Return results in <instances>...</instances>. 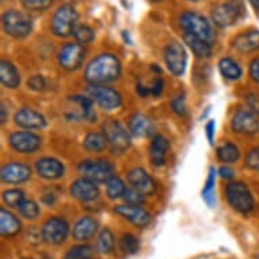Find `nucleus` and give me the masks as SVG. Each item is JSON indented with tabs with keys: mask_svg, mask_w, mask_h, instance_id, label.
<instances>
[{
	"mask_svg": "<svg viewBox=\"0 0 259 259\" xmlns=\"http://www.w3.org/2000/svg\"><path fill=\"white\" fill-rule=\"evenodd\" d=\"M121 75V63L114 55L102 53L93 59L87 65L84 79L89 84L106 85L115 81Z\"/></svg>",
	"mask_w": 259,
	"mask_h": 259,
	"instance_id": "nucleus-1",
	"label": "nucleus"
},
{
	"mask_svg": "<svg viewBox=\"0 0 259 259\" xmlns=\"http://www.w3.org/2000/svg\"><path fill=\"white\" fill-rule=\"evenodd\" d=\"M181 27L183 29L185 33H190V34L196 35L198 38L204 39L205 42L209 45H214L216 42V34L213 30L210 22L200 14L194 13V11H186L181 15Z\"/></svg>",
	"mask_w": 259,
	"mask_h": 259,
	"instance_id": "nucleus-2",
	"label": "nucleus"
},
{
	"mask_svg": "<svg viewBox=\"0 0 259 259\" xmlns=\"http://www.w3.org/2000/svg\"><path fill=\"white\" fill-rule=\"evenodd\" d=\"M102 132L106 136L109 147L113 153H122L131 147L132 133L126 131V127L123 126L118 119H106L102 123Z\"/></svg>",
	"mask_w": 259,
	"mask_h": 259,
	"instance_id": "nucleus-3",
	"label": "nucleus"
},
{
	"mask_svg": "<svg viewBox=\"0 0 259 259\" xmlns=\"http://www.w3.org/2000/svg\"><path fill=\"white\" fill-rule=\"evenodd\" d=\"M246 15V7L242 0H228L227 3L214 7L212 11V21L217 27H230L242 21Z\"/></svg>",
	"mask_w": 259,
	"mask_h": 259,
	"instance_id": "nucleus-4",
	"label": "nucleus"
},
{
	"mask_svg": "<svg viewBox=\"0 0 259 259\" xmlns=\"http://www.w3.org/2000/svg\"><path fill=\"white\" fill-rule=\"evenodd\" d=\"M3 29L9 35L15 38H23L31 33L33 23L27 14L18 11V10H9L3 14L2 18Z\"/></svg>",
	"mask_w": 259,
	"mask_h": 259,
	"instance_id": "nucleus-5",
	"label": "nucleus"
},
{
	"mask_svg": "<svg viewBox=\"0 0 259 259\" xmlns=\"http://www.w3.org/2000/svg\"><path fill=\"white\" fill-rule=\"evenodd\" d=\"M77 11L71 5H64L57 9L51 22L52 33L57 37H68L73 33L77 23Z\"/></svg>",
	"mask_w": 259,
	"mask_h": 259,
	"instance_id": "nucleus-6",
	"label": "nucleus"
},
{
	"mask_svg": "<svg viewBox=\"0 0 259 259\" xmlns=\"http://www.w3.org/2000/svg\"><path fill=\"white\" fill-rule=\"evenodd\" d=\"M225 196L234 210L247 214L254 209V198L243 182H232L225 189Z\"/></svg>",
	"mask_w": 259,
	"mask_h": 259,
	"instance_id": "nucleus-7",
	"label": "nucleus"
},
{
	"mask_svg": "<svg viewBox=\"0 0 259 259\" xmlns=\"http://www.w3.org/2000/svg\"><path fill=\"white\" fill-rule=\"evenodd\" d=\"M79 174L85 179L95 183H106L111 177H114V167L110 161L102 160H83L77 167Z\"/></svg>",
	"mask_w": 259,
	"mask_h": 259,
	"instance_id": "nucleus-8",
	"label": "nucleus"
},
{
	"mask_svg": "<svg viewBox=\"0 0 259 259\" xmlns=\"http://www.w3.org/2000/svg\"><path fill=\"white\" fill-rule=\"evenodd\" d=\"M87 94L90 95V98L98 103L99 107H102L105 110H114L122 105L121 94L111 87L90 84L87 87Z\"/></svg>",
	"mask_w": 259,
	"mask_h": 259,
	"instance_id": "nucleus-9",
	"label": "nucleus"
},
{
	"mask_svg": "<svg viewBox=\"0 0 259 259\" xmlns=\"http://www.w3.org/2000/svg\"><path fill=\"white\" fill-rule=\"evenodd\" d=\"M85 49L79 42L65 44L59 52L60 67L65 71H76L84 61Z\"/></svg>",
	"mask_w": 259,
	"mask_h": 259,
	"instance_id": "nucleus-10",
	"label": "nucleus"
},
{
	"mask_svg": "<svg viewBox=\"0 0 259 259\" xmlns=\"http://www.w3.org/2000/svg\"><path fill=\"white\" fill-rule=\"evenodd\" d=\"M69 234L68 221L63 217H51L49 220L44 224L41 235H42L44 242L48 244H61L67 240Z\"/></svg>",
	"mask_w": 259,
	"mask_h": 259,
	"instance_id": "nucleus-11",
	"label": "nucleus"
},
{
	"mask_svg": "<svg viewBox=\"0 0 259 259\" xmlns=\"http://www.w3.org/2000/svg\"><path fill=\"white\" fill-rule=\"evenodd\" d=\"M164 60H166L167 68L175 76H182L186 71L187 55L182 44L177 41L168 44L164 49Z\"/></svg>",
	"mask_w": 259,
	"mask_h": 259,
	"instance_id": "nucleus-12",
	"label": "nucleus"
},
{
	"mask_svg": "<svg viewBox=\"0 0 259 259\" xmlns=\"http://www.w3.org/2000/svg\"><path fill=\"white\" fill-rule=\"evenodd\" d=\"M232 129L234 132L240 135H247V136L255 135L259 132V117L250 107L239 109L232 118Z\"/></svg>",
	"mask_w": 259,
	"mask_h": 259,
	"instance_id": "nucleus-13",
	"label": "nucleus"
},
{
	"mask_svg": "<svg viewBox=\"0 0 259 259\" xmlns=\"http://www.w3.org/2000/svg\"><path fill=\"white\" fill-rule=\"evenodd\" d=\"M10 144L19 153H34L41 147V137L33 132H15L10 136Z\"/></svg>",
	"mask_w": 259,
	"mask_h": 259,
	"instance_id": "nucleus-14",
	"label": "nucleus"
},
{
	"mask_svg": "<svg viewBox=\"0 0 259 259\" xmlns=\"http://www.w3.org/2000/svg\"><path fill=\"white\" fill-rule=\"evenodd\" d=\"M127 182L133 189L143 193L144 196H151L156 191V182L151 175L140 167H136L127 172Z\"/></svg>",
	"mask_w": 259,
	"mask_h": 259,
	"instance_id": "nucleus-15",
	"label": "nucleus"
},
{
	"mask_svg": "<svg viewBox=\"0 0 259 259\" xmlns=\"http://www.w3.org/2000/svg\"><path fill=\"white\" fill-rule=\"evenodd\" d=\"M2 181L6 183H11V185H19V183L27 182L31 178V170L29 166H26L23 163H9L2 168L0 172Z\"/></svg>",
	"mask_w": 259,
	"mask_h": 259,
	"instance_id": "nucleus-16",
	"label": "nucleus"
},
{
	"mask_svg": "<svg viewBox=\"0 0 259 259\" xmlns=\"http://www.w3.org/2000/svg\"><path fill=\"white\" fill-rule=\"evenodd\" d=\"M114 212L140 228L147 227L151 223V214L136 205H118L114 208Z\"/></svg>",
	"mask_w": 259,
	"mask_h": 259,
	"instance_id": "nucleus-17",
	"label": "nucleus"
},
{
	"mask_svg": "<svg viewBox=\"0 0 259 259\" xmlns=\"http://www.w3.org/2000/svg\"><path fill=\"white\" fill-rule=\"evenodd\" d=\"M71 196L81 202H91V201L97 200L99 196V189L95 185V182L90 181V179L81 178L77 179L71 185Z\"/></svg>",
	"mask_w": 259,
	"mask_h": 259,
	"instance_id": "nucleus-18",
	"label": "nucleus"
},
{
	"mask_svg": "<svg viewBox=\"0 0 259 259\" xmlns=\"http://www.w3.org/2000/svg\"><path fill=\"white\" fill-rule=\"evenodd\" d=\"M15 123L18 126L25 127V129H42L47 126V119L41 113L29 109V107H23L19 111L15 113Z\"/></svg>",
	"mask_w": 259,
	"mask_h": 259,
	"instance_id": "nucleus-19",
	"label": "nucleus"
},
{
	"mask_svg": "<svg viewBox=\"0 0 259 259\" xmlns=\"http://www.w3.org/2000/svg\"><path fill=\"white\" fill-rule=\"evenodd\" d=\"M170 141L164 136H155L149 145V159L153 166L160 167L166 163L167 153L170 151Z\"/></svg>",
	"mask_w": 259,
	"mask_h": 259,
	"instance_id": "nucleus-20",
	"label": "nucleus"
},
{
	"mask_svg": "<svg viewBox=\"0 0 259 259\" xmlns=\"http://www.w3.org/2000/svg\"><path fill=\"white\" fill-rule=\"evenodd\" d=\"M35 168L39 177L45 179H59L64 175L63 163L55 157H42L35 163Z\"/></svg>",
	"mask_w": 259,
	"mask_h": 259,
	"instance_id": "nucleus-21",
	"label": "nucleus"
},
{
	"mask_svg": "<svg viewBox=\"0 0 259 259\" xmlns=\"http://www.w3.org/2000/svg\"><path fill=\"white\" fill-rule=\"evenodd\" d=\"M98 231V223L93 217H81L76 224L73 225L72 236L77 242H89Z\"/></svg>",
	"mask_w": 259,
	"mask_h": 259,
	"instance_id": "nucleus-22",
	"label": "nucleus"
},
{
	"mask_svg": "<svg viewBox=\"0 0 259 259\" xmlns=\"http://www.w3.org/2000/svg\"><path fill=\"white\" fill-rule=\"evenodd\" d=\"M234 48L240 53L259 51V30L243 31L234 39Z\"/></svg>",
	"mask_w": 259,
	"mask_h": 259,
	"instance_id": "nucleus-23",
	"label": "nucleus"
},
{
	"mask_svg": "<svg viewBox=\"0 0 259 259\" xmlns=\"http://www.w3.org/2000/svg\"><path fill=\"white\" fill-rule=\"evenodd\" d=\"M155 131L152 121L144 114H135L129 121V132L136 137H148Z\"/></svg>",
	"mask_w": 259,
	"mask_h": 259,
	"instance_id": "nucleus-24",
	"label": "nucleus"
},
{
	"mask_svg": "<svg viewBox=\"0 0 259 259\" xmlns=\"http://www.w3.org/2000/svg\"><path fill=\"white\" fill-rule=\"evenodd\" d=\"M21 228V221L18 220L13 213L6 210V209L0 210V232H2V236H5V238L15 236L17 234H19Z\"/></svg>",
	"mask_w": 259,
	"mask_h": 259,
	"instance_id": "nucleus-25",
	"label": "nucleus"
},
{
	"mask_svg": "<svg viewBox=\"0 0 259 259\" xmlns=\"http://www.w3.org/2000/svg\"><path fill=\"white\" fill-rule=\"evenodd\" d=\"M0 80H2V84L7 89H17L21 83L19 72L7 60H2L0 63Z\"/></svg>",
	"mask_w": 259,
	"mask_h": 259,
	"instance_id": "nucleus-26",
	"label": "nucleus"
},
{
	"mask_svg": "<svg viewBox=\"0 0 259 259\" xmlns=\"http://www.w3.org/2000/svg\"><path fill=\"white\" fill-rule=\"evenodd\" d=\"M183 39H185V44L190 48L197 57L206 59V57L212 55V45L205 42L204 39L198 38V37L190 34V33H183Z\"/></svg>",
	"mask_w": 259,
	"mask_h": 259,
	"instance_id": "nucleus-27",
	"label": "nucleus"
},
{
	"mask_svg": "<svg viewBox=\"0 0 259 259\" xmlns=\"http://www.w3.org/2000/svg\"><path fill=\"white\" fill-rule=\"evenodd\" d=\"M107 139L103 133H89L83 140V147L91 153L103 152L107 148Z\"/></svg>",
	"mask_w": 259,
	"mask_h": 259,
	"instance_id": "nucleus-28",
	"label": "nucleus"
},
{
	"mask_svg": "<svg viewBox=\"0 0 259 259\" xmlns=\"http://www.w3.org/2000/svg\"><path fill=\"white\" fill-rule=\"evenodd\" d=\"M219 69H220L221 75L228 80H238V79L242 77L243 71L240 68V65L231 57L221 59L220 63H219Z\"/></svg>",
	"mask_w": 259,
	"mask_h": 259,
	"instance_id": "nucleus-29",
	"label": "nucleus"
},
{
	"mask_svg": "<svg viewBox=\"0 0 259 259\" xmlns=\"http://www.w3.org/2000/svg\"><path fill=\"white\" fill-rule=\"evenodd\" d=\"M115 246V239L114 235L110 230H105L101 231V234L98 235V239H97V251L99 254L103 255H109L113 252Z\"/></svg>",
	"mask_w": 259,
	"mask_h": 259,
	"instance_id": "nucleus-30",
	"label": "nucleus"
},
{
	"mask_svg": "<svg viewBox=\"0 0 259 259\" xmlns=\"http://www.w3.org/2000/svg\"><path fill=\"white\" fill-rule=\"evenodd\" d=\"M214 185H216V168L210 167L209 168L208 179L205 183L204 190H202V198L208 206L213 208L216 204V193H214Z\"/></svg>",
	"mask_w": 259,
	"mask_h": 259,
	"instance_id": "nucleus-31",
	"label": "nucleus"
},
{
	"mask_svg": "<svg viewBox=\"0 0 259 259\" xmlns=\"http://www.w3.org/2000/svg\"><path fill=\"white\" fill-rule=\"evenodd\" d=\"M217 157L223 163H235L240 157L239 148L232 143H225L217 148Z\"/></svg>",
	"mask_w": 259,
	"mask_h": 259,
	"instance_id": "nucleus-32",
	"label": "nucleus"
},
{
	"mask_svg": "<svg viewBox=\"0 0 259 259\" xmlns=\"http://www.w3.org/2000/svg\"><path fill=\"white\" fill-rule=\"evenodd\" d=\"M126 191V186L125 183L122 182V179L118 178V177H111L109 181L106 182V193L110 200H117V198H121L125 194Z\"/></svg>",
	"mask_w": 259,
	"mask_h": 259,
	"instance_id": "nucleus-33",
	"label": "nucleus"
},
{
	"mask_svg": "<svg viewBox=\"0 0 259 259\" xmlns=\"http://www.w3.org/2000/svg\"><path fill=\"white\" fill-rule=\"evenodd\" d=\"M119 248L126 255L137 254L140 250V240L132 234L122 235V238L119 240Z\"/></svg>",
	"mask_w": 259,
	"mask_h": 259,
	"instance_id": "nucleus-34",
	"label": "nucleus"
},
{
	"mask_svg": "<svg viewBox=\"0 0 259 259\" xmlns=\"http://www.w3.org/2000/svg\"><path fill=\"white\" fill-rule=\"evenodd\" d=\"M93 255L94 251L91 247L81 244V246L71 247L64 255V259H93Z\"/></svg>",
	"mask_w": 259,
	"mask_h": 259,
	"instance_id": "nucleus-35",
	"label": "nucleus"
},
{
	"mask_svg": "<svg viewBox=\"0 0 259 259\" xmlns=\"http://www.w3.org/2000/svg\"><path fill=\"white\" fill-rule=\"evenodd\" d=\"M72 101L80 106L81 113H83V118L89 119L93 122L94 119H97V114H95V111L93 110V99L87 98V97H72Z\"/></svg>",
	"mask_w": 259,
	"mask_h": 259,
	"instance_id": "nucleus-36",
	"label": "nucleus"
},
{
	"mask_svg": "<svg viewBox=\"0 0 259 259\" xmlns=\"http://www.w3.org/2000/svg\"><path fill=\"white\" fill-rule=\"evenodd\" d=\"M18 210H19V214H21L23 219H26V220H34V219H37L39 214L38 205L31 200L23 201V202L19 205Z\"/></svg>",
	"mask_w": 259,
	"mask_h": 259,
	"instance_id": "nucleus-37",
	"label": "nucleus"
},
{
	"mask_svg": "<svg viewBox=\"0 0 259 259\" xmlns=\"http://www.w3.org/2000/svg\"><path fill=\"white\" fill-rule=\"evenodd\" d=\"M25 201L23 191L13 189V190H6L3 193V202L10 208H19V205Z\"/></svg>",
	"mask_w": 259,
	"mask_h": 259,
	"instance_id": "nucleus-38",
	"label": "nucleus"
},
{
	"mask_svg": "<svg viewBox=\"0 0 259 259\" xmlns=\"http://www.w3.org/2000/svg\"><path fill=\"white\" fill-rule=\"evenodd\" d=\"M72 35L75 37L77 42L81 44V45H85V44H90L95 38V34H94V30L91 27L85 25H77L73 30Z\"/></svg>",
	"mask_w": 259,
	"mask_h": 259,
	"instance_id": "nucleus-39",
	"label": "nucleus"
},
{
	"mask_svg": "<svg viewBox=\"0 0 259 259\" xmlns=\"http://www.w3.org/2000/svg\"><path fill=\"white\" fill-rule=\"evenodd\" d=\"M22 6L27 11H45L53 3V0H21Z\"/></svg>",
	"mask_w": 259,
	"mask_h": 259,
	"instance_id": "nucleus-40",
	"label": "nucleus"
},
{
	"mask_svg": "<svg viewBox=\"0 0 259 259\" xmlns=\"http://www.w3.org/2000/svg\"><path fill=\"white\" fill-rule=\"evenodd\" d=\"M123 200L126 201V204L136 205V206H141L145 202V196L140 191H137L136 189H126L125 194L122 197Z\"/></svg>",
	"mask_w": 259,
	"mask_h": 259,
	"instance_id": "nucleus-41",
	"label": "nucleus"
},
{
	"mask_svg": "<svg viewBox=\"0 0 259 259\" xmlns=\"http://www.w3.org/2000/svg\"><path fill=\"white\" fill-rule=\"evenodd\" d=\"M171 107L172 110L179 115V117H185L187 114V106H186V99L185 95H178L171 101Z\"/></svg>",
	"mask_w": 259,
	"mask_h": 259,
	"instance_id": "nucleus-42",
	"label": "nucleus"
},
{
	"mask_svg": "<svg viewBox=\"0 0 259 259\" xmlns=\"http://www.w3.org/2000/svg\"><path fill=\"white\" fill-rule=\"evenodd\" d=\"M246 166L251 170L259 171V147H255L247 153Z\"/></svg>",
	"mask_w": 259,
	"mask_h": 259,
	"instance_id": "nucleus-43",
	"label": "nucleus"
},
{
	"mask_svg": "<svg viewBox=\"0 0 259 259\" xmlns=\"http://www.w3.org/2000/svg\"><path fill=\"white\" fill-rule=\"evenodd\" d=\"M27 85H29L31 90H35V91H44L47 89V80L45 77L41 76V75H34V76L29 79L27 81Z\"/></svg>",
	"mask_w": 259,
	"mask_h": 259,
	"instance_id": "nucleus-44",
	"label": "nucleus"
},
{
	"mask_svg": "<svg viewBox=\"0 0 259 259\" xmlns=\"http://www.w3.org/2000/svg\"><path fill=\"white\" fill-rule=\"evenodd\" d=\"M247 106L259 117V93H251L246 97Z\"/></svg>",
	"mask_w": 259,
	"mask_h": 259,
	"instance_id": "nucleus-45",
	"label": "nucleus"
},
{
	"mask_svg": "<svg viewBox=\"0 0 259 259\" xmlns=\"http://www.w3.org/2000/svg\"><path fill=\"white\" fill-rule=\"evenodd\" d=\"M250 77L255 83H259V57L254 59L250 64Z\"/></svg>",
	"mask_w": 259,
	"mask_h": 259,
	"instance_id": "nucleus-46",
	"label": "nucleus"
},
{
	"mask_svg": "<svg viewBox=\"0 0 259 259\" xmlns=\"http://www.w3.org/2000/svg\"><path fill=\"white\" fill-rule=\"evenodd\" d=\"M205 133H206V137H208L209 144L213 145V141H214V133H216V122L214 119H210L206 126H205Z\"/></svg>",
	"mask_w": 259,
	"mask_h": 259,
	"instance_id": "nucleus-47",
	"label": "nucleus"
},
{
	"mask_svg": "<svg viewBox=\"0 0 259 259\" xmlns=\"http://www.w3.org/2000/svg\"><path fill=\"white\" fill-rule=\"evenodd\" d=\"M161 91H163V80L161 79H156V80L153 81L152 87H149V93L157 97V95H160Z\"/></svg>",
	"mask_w": 259,
	"mask_h": 259,
	"instance_id": "nucleus-48",
	"label": "nucleus"
},
{
	"mask_svg": "<svg viewBox=\"0 0 259 259\" xmlns=\"http://www.w3.org/2000/svg\"><path fill=\"white\" fill-rule=\"evenodd\" d=\"M219 174H220L221 178L224 179H234L235 177V171L228 166H223L220 167V170H219Z\"/></svg>",
	"mask_w": 259,
	"mask_h": 259,
	"instance_id": "nucleus-49",
	"label": "nucleus"
},
{
	"mask_svg": "<svg viewBox=\"0 0 259 259\" xmlns=\"http://www.w3.org/2000/svg\"><path fill=\"white\" fill-rule=\"evenodd\" d=\"M7 119H9V115H7V109L5 107V105H2V123L5 125Z\"/></svg>",
	"mask_w": 259,
	"mask_h": 259,
	"instance_id": "nucleus-50",
	"label": "nucleus"
},
{
	"mask_svg": "<svg viewBox=\"0 0 259 259\" xmlns=\"http://www.w3.org/2000/svg\"><path fill=\"white\" fill-rule=\"evenodd\" d=\"M251 3V6L256 10V13H259V0H248Z\"/></svg>",
	"mask_w": 259,
	"mask_h": 259,
	"instance_id": "nucleus-51",
	"label": "nucleus"
},
{
	"mask_svg": "<svg viewBox=\"0 0 259 259\" xmlns=\"http://www.w3.org/2000/svg\"><path fill=\"white\" fill-rule=\"evenodd\" d=\"M149 2H152V3H159V2H163V0H149Z\"/></svg>",
	"mask_w": 259,
	"mask_h": 259,
	"instance_id": "nucleus-52",
	"label": "nucleus"
},
{
	"mask_svg": "<svg viewBox=\"0 0 259 259\" xmlns=\"http://www.w3.org/2000/svg\"><path fill=\"white\" fill-rule=\"evenodd\" d=\"M191 2H197V0H191Z\"/></svg>",
	"mask_w": 259,
	"mask_h": 259,
	"instance_id": "nucleus-53",
	"label": "nucleus"
},
{
	"mask_svg": "<svg viewBox=\"0 0 259 259\" xmlns=\"http://www.w3.org/2000/svg\"><path fill=\"white\" fill-rule=\"evenodd\" d=\"M2 2H6V0H2Z\"/></svg>",
	"mask_w": 259,
	"mask_h": 259,
	"instance_id": "nucleus-54",
	"label": "nucleus"
},
{
	"mask_svg": "<svg viewBox=\"0 0 259 259\" xmlns=\"http://www.w3.org/2000/svg\"><path fill=\"white\" fill-rule=\"evenodd\" d=\"M256 259H259V256H258V258H256Z\"/></svg>",
	"mask_w": 259,
	"mask_h": 259,
	"instance_id": "nucleus-55",
	"label": "nucleus"
}]
</instances>
